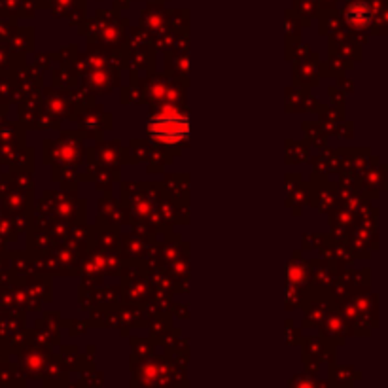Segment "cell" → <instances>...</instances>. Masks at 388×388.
Returning <instances> with one entry per match:
<instances>
[{"label": "cell", "mask_w": 388, "mask_h": 388, "mask_svg": "<svg viewBox=\"0 0 388 388\" xmlns=\"http://www.w3.org/2000/svg\"><path fill=\"white\" fill-rule=\"evenodd\" d=\"M148 133L159 144H180L190 135V119L175 110H163L148 124Z\"/></svg>", "instance_id": "6da1fadb"}]
</instances>
